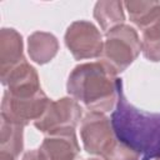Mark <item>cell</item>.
Here are the masks:
<instances>
[{
    "label": "cell",
    "instance_id": "cell-1",
    "mask_svg": "<svg viewBox=\"0 0 160 160\" xmlns=\"http://www.w3.org/2000/svg\"><path fill=\"white\" fill-rule=\"evenodd\" d=\"M110 120L118 140L134 150L140 160L160 156V112H146L130 104L121 79L118 81V100Z\"/></svg>",
    "mask_w": 160,
    "mask_h": 160
},
{
    "label": "cell",
    "instance_id": "cell-2",
    "mask_svg": "<svg viewBox=\"0 0 160 160\" xmlns=\"http://www.w3.org/2000/svg\"><path fill=\"white\" fill-rule=\"evenodd\" d=\"M118 81L119 78L100 61L84 62L76 65L69 74L66 90L89 111L105 114L116 105Z\"/></svg>",
    "mask_w": 160,
    "mask_h": 160
},
{
    "label": "cell",
    "instance_id": "cell-3",
    "mask_svg": "<svg viewBox=\"0 0 160 160\" xmlns=\"http://www.w3.org/2000/svg\"><path fill=\"white\" fill-rule=\"evenodd\" d=\"M80 138L86 152L105 160H140V156L114 132L111 120L102 112L89 111L80 122Z\"/></svg>",
    "mask_w": 160,
    "mask_h": 160
},
{
    "label": "cell",
    "instance_id": "cell-4",
    "mask_svg": "<svg viewBox=\"0 0 160 160\" xmlns=\"http://www.w3.org/2000/svg\"><path fill=\"white\" fill-rule=\"evenodd\" d=\"M141 51V41L136 30L129 25H120L105 34L100 62L112 74L126 70Z\"/></svg>",
    "mask_w": 160,
    "mask_h": 160
},
{
    "label": "cell",
    "instance_id": "cell-5",
    "mask_svg": "<svg viewBox=\"0 0 160 160\" xmlns=\"http://www.w3.org/2000/svg\"><path fill=\"white\" fill-rule=\"evenodd\" d=\"M50 99L42 90L26 96L12 95L5 90L1 100V119L26 126L42 115Z\"/></svg>",
    "mask_w": 160,
    "mask_h": 160
},
{
    "label": "cell",
    "instance_id": "cell-6",
    "mask_svg": "<svg viewBox=\"0 0 160 160\" xmlns=\"http://www.w3.org/2000/svg\"><path fill=\"white\" fill-rule=\"evenodd\" d=\"M82 116L80 104L72 98H61L59 100H50L42 115L34 122V126L49 135L56 131L74 129Z\"/></svg>",
    "mask_w": 160,
    "mask_h": 160
},
{
    "label": "cell",
    "instance_id": "cell-7",
    "mask_svg": "<svg viewBox=\"0 0 160 160\" xmlns=\"http://www.w3.org/2000/svg\"><path fill=\"white\" fill-rule=\"evenodd\" d=\"M65 45L76 60L100 58L104 40L99 29L90 21L78 20L65 32Z\"/></svg>",
    "mask_w": 160,
    "mask_h": 160
},
{
    "label": "cell",
    "instance_id": "cell-8",
    "mask_svg": "<svg viewBox=\"0 0 160 160\" xmlns=\"http://www.w3.org/2000/svg\"><path fill=\"white\" fill-rule=\"evenodd\" d=\"M79 152L80 146L74 129L46 135L39 148L41 160H76Z\"/></svg>",
    "mask_w": 160,
    "mask_h": 160
},
{
    "label": "cell",
    "instance_id": "cell-9",
    "mask_svg": "<svg viewBox=\"0 0 160 160\" xmlns=\"http://www.w3.org/2000/svg\"><path fill=\"white\" fill-rule=\"evenodd\" d=\"M0 80L2 85L6 86V91L12 95H34L41 90L39 75L26 59L15 65L6 74L1 75Z\"/></svg>",
    "mask_w": 160,
    "mask_h": 160
},
{
    "label": "cell",
    "instance_id": "cell-10",
    "mask_svg": "<svg viewBox=\"0 0 160 160\" xmlns=\"http://www.w3.org/2000/svg\"><path fill=\"white\" fill-rule=\"evenodd\" d=\"M22 50L21 35L15 29L2 28L0 30V76L25 59Z\"/></svg>",
    "mask_w": 160,
    "mask_h": 160
},
{
    "label": "cell",
    "instance_id": "cell-11",
    "mask_svg": "<svg viewBox=\"0 0 160 160\" xmlns=\"http://www.w3.org/2000/svg\"><path fill=\"white\" fill-rule=\"evenodd\" d=\"M59 50L58 39L45 31H35L28 39V52L36 64H46L55 58Z\"/></svg>",
    "mask_w": 160,
    "mask_h": 160
},
{
    "label": "cell",
    "instance_id": "cell-12",
    "mask_svg": "<svg viewBox=\"0 0 160 160\" xmlns=\"http://www.w3.org/2000/svg\"><path fill=\"white\" fill-rule=\"evenodd\" d=\"M24 126L10 122L5 119L0 121V156L12 160L18 159L24 149Z\"/></svg>",
    "mask_w": 160,
    "mask_h": 160
},
{
    "label": "cell",
    "instance_id": "cell-13",
    "mask_svg": "<svg viewBox=\"0 0 160 160\" xmlns=\"http://www.w3.org/2000/svg\"><path fill=\"white\" fill-rule=\"evenodd\" d=\"M94 18L100 25V29L106 34L112 29L124 25V2L116 0L98 1L94 8Z\"/></svg>",
    "mask_w": 160,
    "mask_h": 160
},
{
    "label": "cell",
    "instance_id": "cell-14",
    "mask_svg": "<svg viewBox=\"0 0 160 160\" xmlns=\"http://www.w3.org/2000/svg\"><path fill=\"white\" fill-rule=\"evenodd\" d=\"M124 6L128 10L130 21L140 30L149 25L160 12V2L158 1H125Z\"/></svg>",
    "mask_w": 160,
    "mask_h": 160
},
{
    "label": "cell",
    "instance_id": "cell-15",
    "mask_svg": "<svg viewBox=\"0 0 160 160\" xmlns=\"http://www.w3.org/2000/svg\"><path fill=\"white\" fill-rule=\"evenodd\" d=\"M141 52L154 62L160 61V12L141 30Z\"/></svg>",
    "mask_w": 160,
    "mask_h": 160
},
{
    "label": "cell",
    "instance_id": "cell-16",
    "mask_svg": "<svg viewBox=\"0 0 160 160\" xmlns=\"http://www.w3.org/2000/svg\"><path fill=\"white\" fill-rule=\"evenodd\" d=\"M21 160H41V158L39 150H29L22 155Z\"/></svg>",
    "mask_w": 160,
    "mask_h": 160
},
{
    "label": "cell",
    "instance_id": "cell-17",
    "mask_svg": "<svg viewBox=\"0 0 160 160\" xmlns=\"http://www.w3.org/2000/svg\"><path fill=\"white\" fill-rule=\"evenodd\" d=\"M85 160H105V159H100V158H90V159H85Z\"/></svg>",
    "mask_w": 160,
    "mask_h": 160
},
{
    "label": "cell",
    "instance_id": "cell-18",
    "mask_svg": "<svg viewBox=\"0 0 160 160\" xmlns=\"http://www.w3.org/2000/svg\"><path fill=\"white\" fill-rule=\"evenodd\" d=\"M0 160H12L10 158H6V156H0Z\"/></svg>",
    "mask_w": 160,
    "mask_h": 160
},
{
    "label": "cell",
    "instance_id": "cell-19",
    "mask_svg": "<svg viewBox=\"0 0 160 160\" xmlns=\"http://www.w3.org/2000/svg\"><path fill=\"white\" fill-rule=\"evenodd\" d=\"M154 160H160V156H159V158H156V159H154Z\"/></svg>",
    "mask_w": 160,
    "mask_h": 160
}]
</instances>
